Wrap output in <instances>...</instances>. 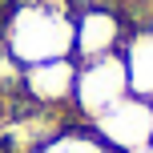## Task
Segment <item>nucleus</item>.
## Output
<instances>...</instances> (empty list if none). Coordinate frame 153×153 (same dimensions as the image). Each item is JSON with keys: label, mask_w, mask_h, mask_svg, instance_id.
<instances>
[{"label": "nucleus", "mask_w": 153, "mask_h": 153, "mask_svg": "<svg viewBox=\"0 0 153 153\" xmlns=\"http://www.w3.org/2000/svg\"><path fill=\"white\" fill-rule=\"evenodd\" d=\"M0 45L20 69L73 56V8L61 0H16L4 12Z\"/></svg>", "instance_id": "f257e3e1"}, {"label": "nucleus", "mask_w": 153, "mask_h": 153, "mask_svg": "<svg viewBox=\"0 0 153 153\" xmlns=\"http://www.w3.org/2000/svg\"><path fill=\"white\" fill-rule=\"evenodd\" d=\"M129 97V73H125L121 53L97 56V61H76V81H73V117L93 125L105 109Z\"/></svg>", "instance_id": "f03ea898"}, {"label": "nucleus", "mask_w": 153, "mask_h": 153, "mask_svg": "<svg viewBox=\"0 0 153 153\" xmlns=\"http://www.w3.org/2000/svg\"><path fill=\"white\" fill-rule=\"evenodd\" d=\"M129 28H125L121 12L109 4H89L73 12V61H97V56H113L125 48Z\"/></svg>", "instance_id": "7ed1b4c3"}, {"label": "nucleus", "mask_w": 153, "mask_h": 153, "mask_svg": "<svg viewBox=\"0 0 153 153\" xmlns=\"http://www.w3.org/2000/svg\"><path fill=\"white\" fill-rule=\"evenodd\" d=\"M93 133L113 153H129V149L149 145L153 141V101L129 93L125 101H117L113 109H105V113L93 121Z\"/></svg>", "instance_id": "20e7f679"}, {"label": "nucleus", "mask_w": 153, "mask_h": 153, "mask_svg": "<svg viewBox=\"0 0 153 153\" xmlns=\"http://www.w3.org/2000/svg\"><path fill=\"white\" fill-rule=\"evenodd\" d=\"M73 81H76V61H40L20 69V101L32 109H48V113H73Z\"/></svg>", "instance_id": "39448f33"}, {"label": "nucleus", "mask_w": 153, "mask_h": 153, "mask_svg": "<svg viewBox=\"0 0 153 153\" xmlns=\"http://www.w3.org/2000/svg\"><path fill=\"white\" fill-rule=\"evenodd\" d=\"M125 73H129V93L153 101V28H133L121 48Z\"/></svg>", "instance_id": "423d86ee"}, {"label": "nucleus", "mask_w": 153, "mask_h": 153, "mask_svg": "<svg viewBox=\"0 0 153 153\" xmlns=\"http://www.w3.org/2000/svg\"><path fill=\"white\" fill-rule=\"evenodd\" d=\"M32 153H113L105 141L93 133V125L85 121H69L65 129H56L45 145H36Z\"/></svg>", "instance_id": "0eeeda50"}, {"label": "nucleus", "mask_w": 153, "mask_h": 153, "mask_svg": "<svg viewBox=\"0 0 153 153\" xmlns=\"http://www.w3.org/2000/svg\"><path fill=\"white\" fill-rule=\"evenodd\" d=\"M129 153H153V141H149V145H141V149H129Z\"/></svg>", "instance_id": "6e6552de"}]
</instances>
